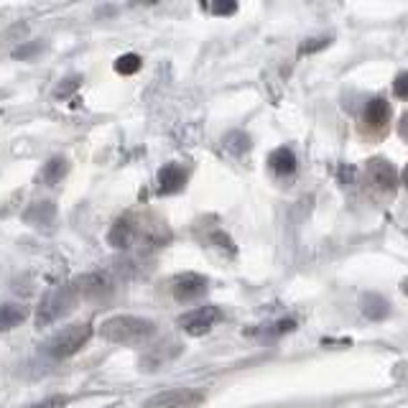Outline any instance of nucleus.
<instances>
[{"label":"nucleus","mask_w":408,"mask_h":408,"mask_svg":"<svg viewBox=\"0 0 408 408\" xmlns=\"http://www.w3.org/2000/svg\"><path fill=\"white\" fill-rule=\"evenodd\" d=\"M156 334V322L135 314H115L100 324V337L113 344H143Z\"/></svg>","instance_id":"obj_1"},{"label":"nucleus","mask_w":408,"mask_h":408,"mask_svg":"<svg viewBox=\"0 0 408 408\" xmlns=\"http://www.w3.org/2000/svg\"><path fill=\"white\" fill-rule=\"evenodd\" d=\"M92 324L89 322H74V324L62 327L59 332H54L49 339L44 342V352L54 360H64V357H72L82 350L84 344L92 337Z\"/></svg>","instance_id":"obj_2"},{"label":"nucleus","mask_w":408,"mask_h":408,"mask_svg":"<svg viewBox=\"0 0 408 408\" xmlns=\"http://www.w3.org/2000/svg\"><path fill=\"white\" fill-rule=\"evenodd\" d=\"M76 299H79V293H76L74 283H64V286L46 291L36 306V327H49L67 317L76 306Z\"/></svg>","instance_id":"obj_3"},{"label":"nucleus","mask_w":408,"mask_h":408,"mask_svg":"<svg viewBox=\"0 0 408 408\" xmlns=\"http://www.w3.org/2000/svg\"><path fill=\"white\" fill-rule=\"evenodd\" d=\"M204 401V395L199 390L191 388H169L161 393L151 395L143 408H197Z\"/></svg>","instance_id":"obj_4"},{"label":"nucleus","mask_w":408,"mask_h":408,"mask_svg":"<svg viewBox=\"0 0 408 408\" xmlns=\"http://www.w3.org/2000/svg\"><path fill=\"white\" fill-rule=\"evenodd\" d=\"M217 322H220V309L212 304L197 306V309H191V312L178 317V327H181L186 334H191V337H202V334H207Z\"/></svg>","instance_id":"obj_5"},{"label":"nucleus","mask_w":408,"mask_h":408,"mask_svg":"<svg viewBox=\"0 0 408 408\" xmlns=\"http://www.w3.org/2000/svg\"><path fill=\"white\" fill-rule=\"evenodd\" d=\"M74 288H76V293H84L87 299H102V296H110V293H113L115 283L105 271H95V273L79 276Z\"/></svg>","instance_id":"obj_6"},{"label":"nucleus","mask_w":408,"mask_h":408,"mask_svg":"<svg viewBox=\"0 0 408 408\" xmlns=\"http://www.w3.org/2000/svg\"><path fill=\"white\" fill-rule=\"evenodd\" d=\"M171 286L178 301H194L197 296L207 293V278L202 273H178Z\"/></svg>","instance_id":"obj_7"},{"label":"nucleus","mask_w":408,"mask_h":408,"mask_svg":"<svg viewBox=\"0 0 408 408\" xmlns=\"http://www.w3.org/2000/svg\"><path fill=\"white\" fill-rule=\"evenodd\" d=\"M368 176L373 184H378L385 191H393L395 184H398V171H395V166L385 159H370L368 161Z\"/></svg>","instance_id":"obj_8"},{"label":"nucleus","mask_w":408,"mask_h":408,"mask_svg":"<svg viewBox=\"0 0 408 408\" xmlns=\"http://www.w3.org/2000/svg\"><path fill=\"white\" fill-rule=\"evenodd\" d=\"M31 317V309L23 304H16V301H6L0 304V332H11L16 327H21L26 319Z\"/></svg>","instance_id":"obj_9"},{"label":"nucleus","mask_w":408,"mask_h":408,"mask_svg":"<svg viewBox=\"0 0 408 408\" xmlns=\"http://www.w3.org/2000/svg\"><path fill=\"white\" fill-rule=\"evenodd\" d=\"M133 237H135V225L128 220V217H123V220H118V222L110 227L108 232V242L113 245L115 250H125L133 245Z\"/></svg>","instance_id":"obj_10"},{"label":"nucleus","mask_w":408,"mask_h":408,"mask_svg":"<svg viewBox=\"0 0 408 408\" xmlns=\"http://www.w3.org/2000/svg\"><path fill=\"white\" fill-rule=\"evenodd\" d=\"M54 217H57V204H54V202H36L23 212L26 222L38 225V227L51 225V222H54Z\"/></svg>","instance_id":"obj_11"},{"label":"nucleus","mask_w":408,"mask_h":408,"mask_svg":"<svg viewBox=\"0 0 408 408\" xmlns=\"http://www.w3.org/2000/svg\"><path fill=\"white\" fill-rule=\"evenodd\" d=\"M360 309L368 319L373 322H382V319L390 314V304L382 299L380 293H365L363 299H360Z\"/></svg>","instance_id":"obj_12"},{"label":"nucleus","mask_w":408,"mask_h":408,"mask_svg":"<svg viewBox=\"0 0 408 408\" xmlns=\"http://www.w3.org/2000/svg\"><path fill=\"white\" fill-rule=\"evenodd\" d=\"M184 181H186L184 171H181L176 164H166L164 169L159 171V189H161V194H174V191H178L181 186H184Z\"/></svg>","instance_id":"obj_13"},{"label":"nucleus","mask_w":408,"mask_h":408,"mask_svg":"<svg viewBox=\"0 0 408 408\" xmlns=\"http://www.w3.org/2000/svg\"><path fill=\"white\" fill-rule=\"evenodd\" d=\"M268 164H271V169H273L276 174H280V176L296 171V156H293L291 148H276V151L271 153Z\"/></svg>","instance_id":"obj_14"},{"label":"nucleus","mask_w":408,"mask_h":408,"mask_svg":"<svg viewBox=\"0 0 408 408\" xmlns=\"http://www.w3.org/2000/svg\"><path fill=\"white\" fill-rule=\"evenodd\" d=\"M388 115H390V105H388V100H382V97L370 100L368 108H365V120H368L373 128L385 125V123H388Z\"/></svg>","instance_id":"obj_15"},{"label":"nucleus","mask_w":408,"mask_h":408,"mask_svg":"<svg viewBox=\"0 0 408 408\" xmlns=\"http://www.w3.org/2000/svg\"><path fill=\"white\" fill-rule=\"evenodd\" d=\"M67 171H69V161L64 159V156H54V159L46 161L44 171H41V178H44L49 186H54L67 176Z\"/></svg>","instance_id":"obj_16"},{"label":"nucleus","mask_w":408,"mask_h":408,"mask_svg":"<svg viewBox=\"0 0 408 408\" xmlns=\"http://www.w3.org/2000/svg\"><path fill=\"white\" fill-rule=\"evenodd\" d=\"M225 148H227L230 153H235V156H242V153L250 148L248 133H242V130H230V133L225 135Z\"/></svg>","instance_id":"obj_17"},{"label":"nucleus","mask_w":408,"mask_h":408,"mask_svg":"<svg viewBox=\"0 0 408 408\" xmlns=\"http://www.w3.org/2000/svg\"><path fill=\"white\" fill-rule=\"evenodd\" d=\"M138 69H140L138 54H123V57L115 62V72H120V74H133V72Z\"/></svg>","instance_id":"obj_18"},{"label":"nucleus","mask_w":408,"mask_h":408,"mask_svg":"<svg viewBox=\"0 0 408 408\" xmlns=\"http://www.w3.org/2000/svg\"><path fill=\"white\" fill-rule=\"evenodd\" d=\"M64 406H67V395H49V398H41V401H33L21 408H64Z\"/></svg>","instance_id":"obj_19"},{"label":"nucleus","mask_w":408,"mask_h":408,"mask_svg":"<svg viewBox=\"0 0 408 408\" xmlns=\"http://www.w3.org/2000/svg\"><path fill=\"white\" fill-rule=\"evenodd\" d=\"M79 84H82V76H79V74L67 76V79H64V84H59L54 95H57V97H67V95H69V92H72V89H76V87H79Z\"/></svg>","instance_id":"obj_20"},{"label":"nucleus","mask_w":408,"mask_h":408,"mask_svg":"<svg viewBox=\"0 0 408 408\" xmlns=\"http://www.w3.org/2000/svg\"><path fill=\"white\" fill-rule=\"evenodd\" d=\"M393 92H395V97H401V100H408V72H401V74L395 76Z\"/></svg>","instance_id":"obj_21"},{"label":"nucleus","mask_w":408,"mask_h":408,"mask_svg":"<svg viewBox=\"0 0 408 408\" xmlns=\"http://www.w3.org/2000/svg\"><path fill=\"white\" fill-rule=\"evenodd\" d=\"M329 41L332 38H327V36H322V38H309L306 44H301V54H312V51H319V49H324V46H329Z\"/></svg>","instance_id":"obj_22"},{"label":"nucleus","mask_w":408,"mask_h":408,"mask_svg":"<svg viewBox=\"0 0 408 408\" xmlns=\"http://www.w3.org/2000/svg\"><path fill=\"white\" fill-rule=\"evenodd\" d=\"M293 322L291 319H283V322H276V324H271L268 327V329H261L263 334H283V332H291L293 329Z\"/></svg>","instance_id":"obj_23"},{"label":"nucleus","mask_w":408,"mask_h":408,"mask_svg":"<svg viewBox=\"0 0 408 408\" xmlns=\"http://www.w3.org/2000/svg\"><path fill=\"white\" fill-rule=\"evenodd\" d=\"M44 49V44H28V46H21V49L13 51V57L16 59H26V57H36L38 51Z\"/></svg>","instance_id":"obj_24"},{"label":"nucleus","mask_w":408,"mask_h":408,"mask_svg":"<svg viewBox=\"0 0 408 408\" xmlns=\"http://www.w3.org/2000/svg\"><path fill=\"white\" fill-rule=\"evenodd\" d=\"M237 11V3H232V0H227V3H215L212 6V13L215 16H230V13Z\"/></svg>","instance_id":"obj_25"},{"label":"nucleus","mask_w":408,"mask_h":408,"mask_svg":"<svg viewBox=\"0 0 408 408\" xmlns=\"http://www.w3.org/2000/svg\"><path fill=\"white\" fill-rule=\"evenodd\" d=\"M339 178H342L344 184H352V178H355V169H352V166H342V169H339Z\"/></svg>","instance_id":"obj_26"},{"label":"nucleus","mask_w":408,"mask_h":408,"mask_svg":"<svg viewBox=\"0 0 408 408\" xmlns=\"http://www.w3.org/2000/svg\"><path fill=\"white\" fill-rule=\"evenodd\" d=\"M398 130H401V135H403V138L408 140V113H406V115H403V118H401V125H398Z\"/></svg>","instance_id":"obj_27"},{"label":"nucleus","mask_w":408,"mask_h":408,"mask_svg":"<svg viewBox=\"0 0 408 408\" xmlns=\"http://www.w3.org/2000/svg\"><path fill=\"white\" fill-rule=\"evenodd\" d=\"M401 291L408 296V278H403V280H401Z\"/></svg>","instance_id":"obj_28"},{"label":"nucleus","mask_w":408,"mask_h":408,"mask_svg":"<svg viewBox=\"0 0 408 408\" xmlns=\"http://www.w3.org/2000/svg\"><path fill=\"white\" fill-rule=\"evenodd\" d=\"M403 184L408 186V164H406V169H403Z\"/></svg>","instance_id":"obj_29"}]
</instances>
